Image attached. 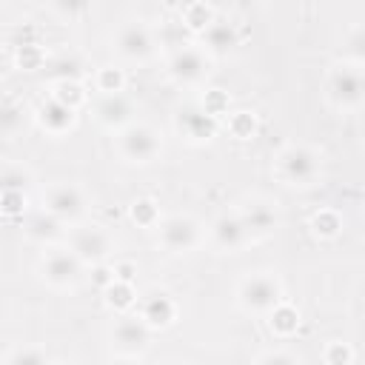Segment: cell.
<instances>
[{"label": "cell", "instance_id": "6da1fadb", "mask_svg": "<svg viewBox=\"0 0 365 365\" xmlns=\"http://www.w3.org/2000/svg\"><path fill=\"white\" fill-rule=\"evenodd\" d=\"M237 299L251 314H271L282 302V285L271 274H251L240 282Z\"/></svg>", "mask_w": 365, "mask_h": 365}, {"label": "cell", "instance_id": "7a4b0ae2", "mask_svg": "<svg viewBox=\"0 0 365 365\" xmlns=\"http://www.w3.org/2000/svg\"><path fill=\"white\" fill-rule=\"evenodd\" d=\"M277 174L288 185H311L319 177V154L308 145H288L277 154Z\"/></svg>", "mask_w": 365, "mask_h": 365}, {"label": "cell", "instance_id": "3957f363", "mask_svg": "<svg viewBox=\"0 0 365 365\" xmlns=\"http://www.w3.org/2000/svg\"><path fill=\"white\" fill-rule=\"evenodd\" d=\"M325 91L336 108H359L365 103V74L354 66H336L325 80Z\"/></svg>", "mask_w": 365, "mask_h": 365}, {"label": "cell", "instance_id": "277c9868", "mask_svg": "<svg viewBox=\"0 0 365 365\" xmlns=\"http://www.w3.org/2000/svg\"><path fill=\"white\" fill-rule=\"evenodd\" d=\"M117 148H120V154H123L128 163H151V160L160 157L163 140H160V134H157L151 125L131 123L128 128L120 131Z\"/></svg>", "mask_w": 365, "mask_h": 365}, {"label": "cell", "instance_id": "5b68a950", "mask_svg": "<svg viewBox=\"0 0 365 365\" xmlns=\"http://www.w3.org/2000/svg\"><path fill=\"white\" fill-rule=\"evenodd\" d=\"M68 245L77 254V259L88 262V265H103V259L111 254V237L97 225L74 228L71 237H68Z\"/></svg>", "mask_w": 365, "mask_h": 365}, {"label": "cell", "instance_id": "8992f818", "mask_svg": "<svg viewBox=\"0 0 365 365\" xmlns=\"http://www.w3.org/2000/svg\"><path fill=\"white\" fill-rule=\"evenodd\" d=\"M148 339H151V328L145 325V319L140 314H125V317H120L114 322L111 345L117 348V354L134 356V354L148 348Z\"/></svg>", "mask_w": 365, "mask_h": 365}, {"label": "cell", "instance_id": "52a82bcc", "mask_svg": "<svg viewBox=\"0 0 365 365\" xmlns=\"http://www.w3.org/2000/svg\"><path fill=\"white\" fill-rule=\"evenodd\" d=\"M43 200H46V211L54 214L60 222H74V220H80L86 214V197L71 182L51 185Z\"/></svg>", "mask_w": 365, "mask_h": 365}, {"label": "cell", "instance_id": "ba28073f", "mask_svg": "<svg viewBox=\"0 0 365 365\" xmlns=\"http://www.w3.org/2000/svg\"><path fill=\"white\" fill-rule=\"evenodd\" d=\"M160 242L171 254L191 251L200 242V225H197V220H191L185 214H174V217L163 220V225H160Z\"/></svg>", "mask_w": 365, "mask_h": 365}, {"label": "cell", "instance_id": "9c48e42d", "mask_svg": "<svg viewBox=\"0 0 365 365\" xmlns=\"http://www.w3.org/2000/svg\"><path fill=\"white\" fill-rule=\"evenodd\" d=\"M114 46L117 51L125 57V60H148L154 54V34L145 23L140 20H128L125 26H120L117 37H114Z\"/></svg>", "mask_w": 365, "mask_h": 365}, {"label": "cell", "instance_id": "30bf717a", "mask_svg": "<svg viewBox=\"0 0 365 365\" xmlns=\"http://www.w3.org/2000/svg\"><path fill=\"white\" fill-rule=\"evenodd\" d=\"M168 74L182 83V86H194L200 80H205L208 74V57L202 48L197 46H182L168 57Z\"/></svg>", "mask_w": 365, "mask_h": 365}, {"label": "cell", "instance_id": "8fae6325", "mask_svg": "<svg viewBox=\"0 0 365 365\" xmlns=\"http://www.w3.org/2000/svg\"><path fill=\"white\" fill-rule=\"evenodd\" d=\"M80 259H77V254L68 248H51L46 257H43V277H46V282H51V285H57V288H66V285H71L77 277H80Z\"/></svg>", "mask_w": 365, "mask_h": 365}, {"label": "cell", "instance_id": "7c38bea8", "mask_svg": "<svg viewBox=\"0 0 365 365\" xmlns=\"http://www.w3.org/2000/svg\"><path fill=\"white\" fill-rule=\"evenodd\" d=\"M177 128L191 140V143H205L217 134V117H211L202 103H188L177 111Z\"/></svg>", "mask_w": 365, "mask_h": 365}, {"label": "cell", "instance_id": "4fadbf2b", "mask_svg": "<svg viewBox=\"0 0 365 365\" xmlns=\"http://www.w3.org/2000/svg\"><path fill=\"white\" fill-rule=\"evenodd\" d=\"M94 114L108 128H128L134 106H131V100L125 94H103L97 100V106H94Z\"/></svg>", "mask_w": 365, "mask_h": 365}, {"label": "cell", "instance_id": "5bb4252c", "mask_svg": "<svg viewBox=\"0 0 365 365\" xmlns=\"http://www.w3.org/2000/svg\"><path fill=\"white\" fill-rule=\"evenodd\" d=\"M140 317L145 319L148 328H165L177 317V305L165 291H148L140 299Z\"/></svg>", "mask_w": 365, "mask_h": 365}, {"label": "cell", "instance_id": "9a60e30c", "mask_svg": "<svg viewBox=\"0 0 365 365\" xmlns=\"http://www.w3.org/2000/svg\"><path fill=\"white\" fill-rule=\"evenodd\" d=\"M211 240H214V245L222 248V251H237V248L248 240V231H245V225H242L240 217L222 214V217H217L214 225H211Z\"/></svg>", "mask_w": 365, "mask_h": 365}, {"label": "cell", "instance_id": "2e32d148", "mask_svg": "<svg viewBox=\"0 0 365 365\" xmlns=\"http://www.w3.org/2000/svg\"><path fill=\"white\" fill-rule=\"evenodd\" d=\"M37 120H40V125H43L46 131L60 134V131H66V128L74 123V108H68V106H63L60 100L48 97V100L37 108Z\"/></svg>", "mask_w": 365, "mask_h": 365}, {"label": "cell", "instance_id": "e0dca14e", "mask_svg": "<svg viewBox=\"0 0 365 365\" xmlns=\"http://www.w3.org/2000/svg\"><path fill=\"white\" fill-rule=\"evenodd\" d=\"M202 43L208 51L214 54H228L237 43H240V34L234 29V23H225V20H214L205 31H202Z\"/></svg>", "mask_w": 365, "mask_h": 365}, {"label": "cell", "instance_id": "ac0fdd59", "mask_svg": "<svg viewBox=\"0 0 365 365\" xmlns=\"http://www.w3.org/2000/svg\"><path fill=\"white\" fill-rule=\"evenodd\" d=\"M26 237L29 240H34V242H54L60 234H63V222L54 217V214H48V211H37V214H31L29 220H26Z\"/></svg>", "mask_w": 365, "mask_h": 365}, {"label": "cell", "instance_id": "d6986e66", "mask_svg": "<svg viewBox=\"0 0 365 365\" xmlns=\"http://www.w3.org/2000/svg\"><path fill=\"white\" fill-rule=\"evenodd\" d=\"M240 220H242V225H245L248 234H268V231L277 228V211L268 202H251V205H245L242 214H240Z\"/></svg>", "mask_w": 365, "mask_h": 365}, {"label": "cell", "instance_id": "ffe728a7", "mask_svg": "<svg viewBox=\"0 0 365 365\" xmlns=\"http://www.w3.org/2000/svg\"><path fill=\"white\" fill-rule=\"evenodd\" d=\"M214 20H217V17H214V9L205 6V3H188V6H182V11H180V23H182L188 31H205Z\"/></svg>", "mask_w": 365, "mask_h": 365}, {"label": "cell", "instance_id": "44dd1931", "mask_svg": "<svg viewBox=\"0 0 365 365\" xmlns=\"http://www.w3.org/2000/svg\"><path fill=\"white\" fill-rule=\"evenodd\" d=\"M297 328H299V314H297V308L288 305V302H279V305L271 311V331L279 334V336H291Z\"/></svg>", "mask_w": 365, "mask_h": 365}, {"label": "cell", "instance_id": "7402d4cb", "mask_svg": "<svg viewBox=\"0 0 365 365\" xmlns=\"http://www.w3.org/2000/svg\"><path fill=\"white\" fill-rule=\"evenodd\" d=\"M106 302H108L111 308H117V311H128V308L137 302V294H134L131 282L114 279V282L106 288Z\"/></svg>", "mask_w": 365, "mask_h": 365}, {"label": "cell", "instance_id": "603a6c76", "mask_svg": "<svg viewBox=\"0 0 365 365\" xmlns=\"http://www.w3.org/2000/svg\"><path fill=\"white\" fill-rule=\"evenodd\" d=\"M311 228H314V234H317V237L331 240V237H336V234L342 231V217H339L336 211H331V208H322L319 214H314Z\"/></svg>", "mask_w": 365, "mask_h": 365}, {"label": "cell", "instance_id": "cb8c5ba5", "mask_svg": "<svg viewBox=\"0 0 365 365\" xmlns=\"http://www.w3.org/2000/svg\"><path fill=\"white\" fill-rule=\"evenodd\" d=\"M123 86H125V77H123L120 68L106 66V68L97 71V88L103 94H123Z\"/></svg>", "mask_w": 365, "mask_h": 365}, {"label": "cell", "instance_id": "d4e9b609", "mask_svg": "<svg viewBox=\"0 0 365 365\" xmlns=\"http://www.w3.org/2000/svg\"><path fill=\"white\" fill-rule=\"evenodd\" d=\"M54 100H60L63 106H68V108H77L83 100H86V91L80 88V83L77 80H63V83H57V91L51 94Z\"/></svg>", "mask_w": 365, "mask_h": 365}, {"label": "cell", "instance_id": "484cf974", "mask_svg": "<svg viewBox=\"0 0 365 365\" xmlns=\"http://www.w3.org/2000/svg\"><path fill=\"white\" fill-rule=\"evenodd\" d=\"M228 131H231L237 140L254 137V131H257L254 114H251V111H237V114H231V117H228Z\"/></svg>", "mask_w": 365, "mask_h": 365}, {"label": "cell", "instance_id": "4316f807", "mask_svg": "<svg viewBox=\"0 0 365 365\" xmlns=\"http://www.w3.org/2000/svg\"><path fill=\"white\" fill-rule=\"evenodd\" d=\"M131 217H134V222H140L143 228H151L157 220H160V208H157V202L154 200H137L134 205H131Z\"/></svg>", "mask_w": 365, "mask_h": 365}, {"label": "cell", "instance_id": "83f0119b", "mask_svg": "<svg viewBox=\"0 0 365 365\" xmlns=\"http://www.w3.org/2000/svg\"><path fill=\"white\" fill-rule=\"evenodd\" d=\"M6 365H48V359L40 348H17Z\"/></svg>", "mask_w": 365, "mask_h": 365}, {"label": "cell", "instance_id": "f1b7e54d", "mask_svg": "<svg viewBox=\"0 0 365 365\" xmlns=\"http://www.w3.org/2000/svg\"><path fill=\"white\" fill-rule=\"evenodd\" d=\"M17 63L23 66V68H40L43 66V51H40V46L37 43H29V46H17Z\"/></svg>", "mask_w": 365, "mask_h": 365}, {"label": "cell", "instance_id": "f546056e", "mask_svg": "<svg viewBox=\"0 0 365 365\" xmlns=\"http://www.w3.org/2000/svg\"><path fill=\"white\" fill-rule=\"evenodd\" d=\"M51 74L57 77V83H63V80H77V77H80V63H77L74 57H63V60H57V63L51 66Z\"/></svg>", "mask_w": 365, "mask_h": 365}, {"label": "cell", "instance_id": "4dcf8cb0", "mask_svg": "<svg viewBox=\"0 0 365 365\" xmlns=\"http://www.w3.org/2000/svg\"><path fill=\"white\" fill-rule=\"evenodd\" d=\"M202 108L211 114V117H222L225 111H228V97L222 94V91H205V97H202Z\"/></svg>", "mask_w": 365, "mask_h": 365}, {"label": "cell", "instance_id": "1f68e13d", "mask_svg": "<svg viewBox=\"0 0 365 365\" xmlns=\"http://www.w3.org/2000/svg\"><path fill=\"white\" fill-rule=\"evenodd\" d=\"M23 208H26V191L3 188V211L9 217H14V214H23Z\"/></svg>", "mask_w": 365, "mask_h": 365}, {"label": "cell", "instance_id": "d6a6232c", "mask_svg": "<svg viewBox=\"0 0 365 365\" xmlns=\"http://www.w3.org/2000/svg\"><path fill=\"white\" fill-rule=\"evenodd\" d=\"M351 359H354V351L345 342H331L325 348V362L328 365H348Z\"/></svg>", "mask_w": 365, "mask_h": 365}, {"label": "cell", "instance_id": "836d02e7", "mask_svg": "<svg viewBox=\"0 0 365 365\" xmlns=\"http://www.w3.org/2000/svg\"><path fill=\"white\" fill-rule=\"evenodd\" d=\"M0 120H3V131H6V134H14V131H17V125L23 123V108H20V106H14V103H6V106H3V117H0Z\"/></svg>", "mask_w": 365, "mask_h": 365}, {"label": "cell", "instance_id": "e575fe53", "mask_svg": "<svg viewBox=\"0 0 365 365\" xmlns=\"http://www.w3.org/2000/svg\"><path fill=\"white\" fill-rule=\"evenodd\" d=\"M257 365H299V359L294 354H288V351H265L257 359Z\"/></svg>", "mask_w": 365, "mask_h": 365}, {"label": "cell", "instance_id": "d590c367", "mask_svg": "<svg viewBox=\"0 0 365 365\" xmlns=\"http://www.w3.org/2000/svg\"><path fill=\"white\" fill-rule=\"evenodd\" d=\"M26 182H29V174H26V171L6 168V174H3V188H17V191H23Z\"/></svg>", "mask_w": 365, "mask_h": 365}, {"label": "cell", "instance_id": "8d00e7d4", "mask_svg": "<svg viewBox=\"0 0 365 365\" xmlns=\"http://www.w3.org/2000/svg\"><path fill=\"white\" fill-rule=\"evenodd\" d=\"M348 51H351L356 60H365V29H359V31H354V34L348 37Z\"/></svg>", "mask_w": 365, "mask_h": 365}, {"label": "cell", "instance_id": "74e56055", "mask_svg": "<svg viewBox=\"0 0 365 365\" xmlns=\"http://www.w3.org/2000/svg\"><path fill=\"white\" fill-rule=\"evenodd\" d=\"M114 274H117V279H125V282H128L131 274H134V265H131V262H117V265H114Z\"/></svg>", "mask_w": 365, "mask_h": 365}, {"label": "cell", "instance_id": "f35d334b", "mask_svg": "<svg viewBox=\"0 0 365 365\" xmlns=\"http://www.w3.org/2000/svg\"><path fill=\"white\" fill-rule=\"evenodd\" d=\"M54 365H71V362H54Z\"/></svg>", "mask_w": 365, "mask_h": 365}, {"label": "cell", "instance_id": "ab89813d", "mask_svg": "<svg viewBox=\"0 0 365 365\" xmlns=\"http://www.w3.org/2000/svg\"><path fill=\"white\" fill-rule=\"evenodd\" d=\"M120 365H128V362H120Z\"/></svg>", "mask_w": 365, "mask_h": 365}]
</instances>
